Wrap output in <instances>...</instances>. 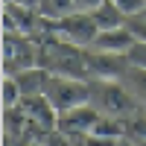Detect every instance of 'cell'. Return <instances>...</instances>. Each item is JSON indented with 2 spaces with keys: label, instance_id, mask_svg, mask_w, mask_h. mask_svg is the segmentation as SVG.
<instances>
[{
  "label": "cell",
  "instance_id": "cell-1",
  "mask_svg": "<svg viewBox=\"0 0 146 146\" xmlns=\"http://www.w3.org/2000/svg\"><path fill=\"white\" fill-rule=\"evenodd\" d=\"M91 102L100 108L102 114L120 117V120L135 117L143 108L123 79H91Z\"/></svg>",
  "mask_w": 146,
  "mask_h": 146
},
{
  "label": "cell",
  "instance_id": "cell-2",
  "mask_svg": "<svg viewBox=\"0 0 146 146\" xmlns=\"http://www.w3.org/2000/svg\"><path fill=\"white\" fill-rule=\"evenodd\" d=\"M44 94L53 102L56 111L64 114L70 108H76V105L91 102V79H76V76H58V73H53L47 88H44Z\"/></svg>",
  "mask_w": 146,
  "mask_h": 146
},
{
  "label": "cell",
  "instance_id": "cell-3",
  "mask_svg": "<svg viewBox=\"0 0 146 146\" xmlns=\"http://www.w3.org/2000/svg\"><path fill=\"white\" fill-rule=\"evenodd\" d=\"M32 64H41V44L21 32H3V73H21Z\"/></svg>",
  "mask_w": 146,
  "mask_h": 146
},
{
  "label": "cell",
  "instance_id": "cell-4",
  "mask_svg": "<svg viewBox=\"0 0 146 146\" xmlns=\"http://www.w3.org/2000/svg\"><path fill=\"white\" fill-rule=\"evenodd\" d=\"M50 32H56L58 38H64L70 44H79V47H91L96 32H100V27H96V21L91 12H70V15L53 21Z\"/></svg>",
  "mask_w": 146,
  "mask_h": 146
},
{
  "label": "cell",
  "instance_id": "cell-5",
  "mask_svg": "<svg viewBox=\"0 0 146 146\" xmlns=\"http://www.w3.org/2000/svg\"><path fill=\"white\" fill-rule=\"evenodd\" d=\"M21 111H23V117L29 120V123L38 129V135H41V140L50 135V131L58 126V111L53 108V102L47 100V94H35V96H23L21 100Z\"/></svg>",
  "mask_w": 146,
  "mask_h": 146
},
{
  "label": "cell",
  "instance_id": "cell-6",
  "mask_svg": "<svg viewBox=\"0 0 146 146\" xmlns=\"http://www.w3.org/2000/svg\"><path fill=\"white\" fill-rule=\"evenodd\" d=\"M88 67L91 79H123L131 67V56L126 53H102V50H88Z\"/></svg>",
  "mask_w": 146,
  "mask_h": 146
},
{
  "label": "cell",
  "instance_id": "cell-7",
  "mask_svg": "<svg viewBox=\"0 0 146 146\" xmlns=\"http://www.w3.org/2000/svg\"><path fill=\"white\" fill-rule=\"evenodd\" d=\"M100 117H102L100 108H96L94 102H85V105H76V108H70V111L58 114V126L56 129L67 131L70 137H79V135H88V131L96 126Z\"/></svg>",
  "mask_w": 146,
  "mask_h": 146
},
{
  "label": "cell",
  "instance_id": "cell-8",
  "mask_svg": "<svg viewBox=\"0 0 146 146\" xmlns=\"http://www.w3.org/2000/svg\"><path fill=\"white\" fill-rule=\"evenodd\" d=\"M135 44L137 38L131 35L129 27H114V29H100L96 32V38L94 44L88 47V50H102V53H131L135 50Z\"/></svg>",
  "mask_w": 146,
  "mask_h": 146
},
{
  "label": "cell",
  "instance_id": "cell-9",
  "mask_svg": "<svg viewBox=\"0 0 146 146\" xmlns=\"http://www.w3.org/2000/svg\"><path fill=\"white\" fill-rule=\"evenodd\" d=\"M50 76H53V73L47 70L44 64H32V67H27V70L15 73V79H18V85H21L23 96L44 94V88H47V82H50Z\"/></svg>",
  "mask_w": 146,
  "mask_h": 146
},
{
  "label": "cell",
  "instance_id": "cell-10",
  "mask_svg": "<svg viewBox=\"0 0 146 146\" xmlns=\"http://www.w3.org/2000/svg\"><path fill=\"white\" fill-rule=\"evenodd\" d=\"M91 15H94V21H96V27H100V29H114V27H126V15H123V12H120V6L114 3V0H102V3L100 6H96L94 12H91Z\"/></svg>",
  "mask_w": 146,
  "mask_h": 146
},
{
  "label": "cell",
  "instance_id": "cell-11",
  "mask_svg": "<svg viewBox=\"0 0 146 146\" xmlns=\"http://www.w3.org/2000/svg\"><path fill=\"white\" fill-rule=\"evenodd\" d=\"M123 82L129 85V91L137 96V102L146 108V67L131 62V67H129V73L123 76Z\"/></svg>",
  "mask_w": 146,
  "mask_h": 146
},
{
  "label": "cell",
  "instance_id": "cell-12",
  "mask_svg": "<svg viewBox=\"0 0 146 146\" xmlns=\"http://www.w3.org/2000/svg\"><path fill=\"white\" fill-rule=\"evenodd\" d=\"M70 12H79L76 0H44L41 3V15H47L50 21H58V18L70 15Z\"/></svg>",
  "mask_w": 146,
  "mask_h": 146
},
{
  "label": "cell",
  "instance_id": "cell-13",
  "mask_svg": "<svg viewBox=\"0 0 146 146\" xmlns=\"http://www.w3.org/2000/svg\"><path fill=\"white\" fill-rule=\"evenodd\" d=\"M21 100H23V91H21L18 79L12 73H3V108H18Z\"/></svg>",
  "mask_w": 146,
  "mask_h": 146
},
{
  "label": "cell",
  "instance_id": "cell-14",
  "mask_svg": "<svg viewBox=\"0 0 146 146\" xmlns=\"http://www.w3.org/2000/svg\"><path fill=\"white\" fill-rule=\"evenodd\" d=\"M126 137H129L131 143L146 140V117H143V114H135V117L126 120Z\"/></svg>",
  "mask_w": 146,
  "mask_h": 146
},
{
  "label": "cell",
  "instance_id": "cell-15",
  "mask_svg": "<svg viewBox=\"0 0 146 146\" xmlns=\"http://www.w3.org/2000/svg\"><path fill=\"white\" fill-rule=\"evenodd\" d=\"M126 27H129L131 35L137 38V44H146V9L137 12V15H131V18L126 21Z\"/></svg>",
  "mask_w": 146,
  "mask_h": 146
},
{
  "label": "cell",
  "instance_id": "cell-16",
  "mask_svg": "<svg viewBox=\"0 0 146 146\" xmlns=\"http://www.w3.org/2000/svg\"><path fill=\"white\" fill-rule=\"evenodd\" d=\"M114 3L120 6V12H123L126 18H131V15H137V12L146 9V0H114Z\"/></svg>",
  "mask_w": 146,
  "mask_h": 146
},
{
  "label": "cell",
  "instance_id": "cell-17",
  "mask_svg": "<svg viewBox=\"0 0 146 146\" xmlns=\"http://www.w3.org/2000/svg\"><path fill=\"white\" fill-rule=\"evenodd\" d=\"M129 56H131V62H135V64H143V67H146V44H135V50H131Z\"/></svg>",
  "mask_w": 146,
  "mask_h": 146
},
{
  "label": "cell",
  "instance_id": "cell-18",
  "mask_svg": "<svg viewBox=\"0 0 146 146\" xmlns=\"http://www.w3.org/2000/svg\"><path fill=\"white\" fill-rule=\"evenodd\" d=\"M100 3H102V0H76V9L79 12H94Z\"/></svg>",
  "mask_w": 146,
  "mask_h": 146
},
{
  "label": "cell",
  "instance_id": "cell-19",
  "mask_svg": "<svg viewBox=\"0 0 146 146\" xmlns=\"http://www.w3.org/2000/svg\"><path fill=\"white\" fill-rule=\"evenodd\" d=\"M3 3H21V6H32V9H41L44 0H3Z\"/></svg>",
  "mask_w": 146,
  "mask_h": 146
}]
</instances>
